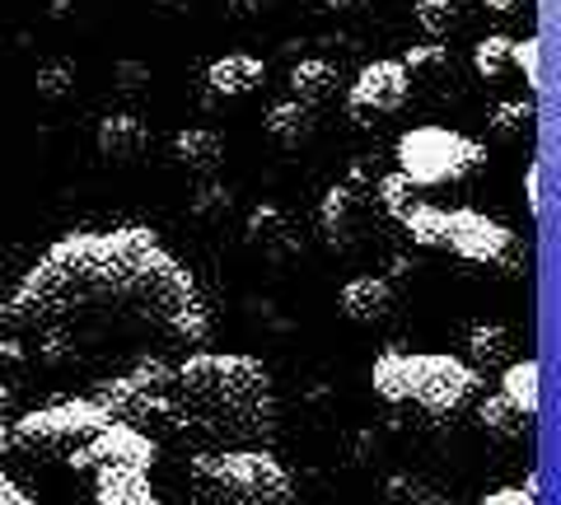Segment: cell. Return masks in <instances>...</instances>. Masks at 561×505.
<instances>
[{
    "label": "cell",
    "instance_id": "6da1fadb",
    "mask_svg": "<svg viewBox=\"0 0 561 505\" xmlns=\"http://www.w3.org/2000/svg\"><path fill=\"white\" fill-rule=\"evenodd\" d=\"M5 323L38 342L51 365L164 360L169 346H202L206 305L192 272L146 225L76 230L24 272Z\"/></svg>",
    "mask_w": 561,
    "mask_h": 505
},
{
    "label": "cell",
    "instance_id": "7a4b0ae2",
    "mask_svg": "<svg viewBox=\"0 0 561 505\" xmlns=\"http://www.w3.org/2000/svg\"><path fill=\"white\" fill-rule=\"evenodd\" d=\"M276 431V385L243 352H187L169 375V435L202 449H257Z\"/></svg>",
    "mask_w": 561,
    "mask_h": 505
},
{
    "label": "cell",
    "instance_id": "3957f363",
    "mask_svg": "<svg viewBox=\"0 0 561 505\" xmlns=\"http://www.w3.org/2000/svg\"><path fill=\"white\" fill-rule=\"evenodd\" d=\"M5 449L33 468L90 478V486L108 473H150L154 455H160L150 435L113 422L94 398H66V403H51L10 422Z\"/></svg>",
    "mask_w": 561,
    "mask_h": 505
},
{
    "label": "cell",
    "instance_id": "277c9868",
    "mask_svg": "<svg viewBox=\"0 0 561 505\" xmlns=\"http://www.w3.org/2000/svg\"><path fill=\"white\" fill-rule=\"evenodd\" d=\"M370 385L383 403L416 408L426 416H454L478 393V370L445 352H383L370 370Z\"/></svg>",
    "mask_w": 561,
    "mask_h": 505
},
{
    "label": "cell",
    "instance_id": "5b68a950",
    "mask_svg": "<svg viewBox=\"0 0 561 505\" xmlns=\"http://www.w3.org/2000/svg\"><path fill=\"white\" fill-rule=\"evenodd\" d=\"M183 478L192 505H295V482L267 449H202Z\"/></svg>",
    "mask_w": 561,
    "mask_h": 505
},
{
    "label": "cell",
    "instance_id": "8992f818",
    "mask_svg": "<svg viewBox=\"0 0 561 505\" xmlns=\"http://www.w3.org/2000/svg\"><path fill=\"white\" fill-rule=\"evenodd\" d=\"M398 225L408 230L412 243H421V249H445V253L459 257V263H472V267L515 263V234L505 230L501 220L472 211V206H454V211H445V206L416 202Z\"/></svg>",
    "mask_w": 561,
    "mask_h": 505
},
{
    "label": "cell",
    "instance_id": "52a82bcc",
    "mask_svg": "<svg viewBox=\"0 0 561 505\" xmlns=\"http://www.w3.org/2000/svg\"><path fill=\"white\" fill-rule=\"evenodd\" d=\"M478 169H482V146L454 127L426 122V127L402 131V141H398V173L412 187H421V193L426 187H445V183H463Z\"/></svg>",
    "mask_w": 561,
    "mask_h": 505
},
{
    "label": "cell",
    "instance_id": "ba28073f",
    "mask_svg": "<svg viewBox=\"0 0 561 505\" xmlns=\"http://www.w3.org/2000/svg\"><path fill=\"white\" fill-rule=\"evenodd\" d=\"M169 375H173L169 360H140L131 370H117L113 379H103L94 403L113 422L154 440V431H169Z\"/></svg>",
    "mask_w": 561,
    "mask_h": 505
},
{
    "label": "cell",
    "instance_id": "9c48e42d",
    "mask_svg": "<svg viewBox=\"0 0 561 505\" xmlns=\"http://www.w3.org/2000/svg\"><path fill=\"white\" fill-rule=\"evenodd\" d=\"M408 94H412V80L402 71V61H370V66H360L356 84L346 90V113L365 127L375 117L398 113L408 103Z\"/></svg>",
    "mask_w": 561,
    "mask_h": 505
},
{
    "label": "cell",
    "instance_id": "30bf717a",
    "mask_svg": "<svg viewBox=\"0 0 561 505\" xmlns=\"http://www.w3.org/2000/svg\"><path fill=\"white\" fill-rule=\"evenodd\" d=\"M243 243H249L253 253L272 257V263H286V257L300 253V230H295V220L280 211V206L262 202L249 211V225H243Z\"/></svg>",
    "mask_w": 561,
    "mask_h": 505
},
{
    "label": "cell",
    "instance_id": "8fae6325",
    "mask_svg": "<svg viewBox=\"0 0 561 505\" xmlns=\"http://www.w3.org/2000/svg\"><path fill=\"white\" fill-rule=\"evenodd\" d=\"M337 309L346 323H383L393 313V286L383 276H351L337 295Z\"/></svg>",
    "mask_w": 561,
    "mask_h": 505
},
{
    "label": "cell",
    "instance_id": "7c38bea8",
    "mask_svg": "<svg viewBox=\"0 0 561 505\" xmlns=\"http://www.w3.org/2000/svg\"><path fill=\"white\" fill-rule=\"evenodd\" d=\"M262 76H267V66L257 57H249V51H225V57L206 66V90H210V99H243L257 90Z\"/></svg>",
    "mask_w": 561,
    "mask_h": 505
},
{
    "label": "cell",
    "instance_id": "4fadbf2b",
    "mask_svg": "<svg viewBox=\"0 0 561 505\" xmlns=\"http://www.w3.org/2000/svg\"><path fill=\"white\" fill-rule=\"evenodd\" d=\"M94 146H99L103 160L127 164L150 146V131H146V122H140L136 113H108L99 122V131H94Z\"/></svg>",
    "mask_w": 561,
    "mask_h": 505
},
{
    "label": "cell",
    "instance_id": "5bb4252c",
    "mask_svg": "<svg viewBox=\"0 0 561 505\" xmlns=\"http://www.w3.org/2000/svg\"><path fill=\"white\" fill-rule=\"evenodd\" d=\"M356 211H360V197L351 183H337L323 193V206H319V230L332 249H351V234H356Z\"/></svg>",
    "mask_w": 561,
    "mask_h": 505
},
{
    "label": "cell",
    "instance_id": "9a60e30c",
    "mask_svg": "<svg viewBox=\"0 0 561 505\" xmlns=\"http://www.w3.org/2000/svg\"><path fill=\"white\" fill-rule=\"evenodd\" d=\"M337 94V66L323 61V57H305V61H295L290 66V99L295 103H323Z\"/></svg>",
    "mask_w": 561,
    "mask_h": 505
},
{
    "label": "cell",
    "instance_id": "2e32d148",
    "mask_svg": "<svg viewBox=\"0 0 561 505\" xmlns=\"http://www.w3.org/2000/svg\"><path fill=\"white\" fill-rule=\"evenodd\" d=\"M267 136L276 146H286V150L305 146L313 136V108H309V103H295V99L272 103V108H267Z\"/></svg>",
    "mask_w": 561,
    "mask_h": 505
},
{
    "label": "cell",
    "instance_id": "e0dca14e",
    "mask_svg": "<svg viewBox=\"0 0 561 505\" xmlns=\"http://www.w3.org/2000/svg\"><path fill=\"white\" fill-rule=\"evenodd\" d=\"M220 154H225V146L210 127H183L179 136H173V160H179L183 169H192V173H210L220 164Z\"/></svg>",
    "mask_w": 561,
    "mask_h": 505
},
{
    "label": "cell",
    "instance_id": "ac0fdd59",
    "mask_svg": "<svg viewBox=\"0 0 561 505\" xmlns=\"http://www.w3.org/2000/svg\"><path fill=\"white\" fill-rule=\"evenodd\" d=\"M90 505H160L150 473H108L94 482Z\"/></svg>",
    "mask_w": 561,
    "mask_h": 505
},
{
    "label": "cell",
    "instance_id": "d6986e66",
    "mask_svg": "<svg viewBox=\"0 0 561 505\" xmlns=\"http://www.w3.org/2000/svg\"><path fill=\"white\" fill-rule=\"evenodd\" d=\"M501 398L524 416V422H534V416H538V360H515V365H505V375H501Z\"/></svg>",
    "mask_w": 561,
    "mask_h": 505
},
{
    "label": "cell",
    "instance_id": "ffe728a7",
    "mask_svg": "<svg viewBox=\"0 0 561 505\" xmlns=\"http://www.w3.org/2000/svg\"><path fill=\"white\" fill-rule=\"evenodd\" d=\"M478 422H482V431L491 435V440H524V431H529V422H524L501 393L486 398V403L478 408Z\"/></svg>",
    "mask_w": 561,
    "mask_h": 505
},
{
    "label": "cell",
    "instance_id": "44dd1931",
    "mask_svg": "<svg viewBox=\"0 0 561 505\" xmlns=\"http://www.w3.org/2000/svg\"><path fill=\"white\" fill-rule=\"evenodd\" d=\"M412 20L431 43H440L454 33V24H459V0H416Z\"/></svg>",
    "mask_w": 561,
    "mask_h": 505
},
{
    "label": "cell",
    "instance_id": "7402d4cb",
    "mask_svg": "<svg viewBox=\"0 0 561 505\" xmlns=\"http://www.w3.org/2000/svg\"><path fill=\"white\" fill-rule=\"evenodd\" d=\"M505 352H511V333H505L501 323L468 328V356H472V365H501Z\"/></svg>",
    "mask_w": 561,
    "mask_h": 505
},
{
    "label": "cell",
    "instance_id": "603a6c76",
    "mask_svg": "<svg viewBox=\"0 0 561 505\" xmlns=\"http://www.w3.org/2000/svg\"><path fill=\"white\" fill-rule=\"evenodd\" d=\"M511 51H515V38H505V33H491V38H482L478 47H472V71H478L482 80L505 76V66H511Z\"/></svg>",
    "mask_w": 561,
    "mask_h": 505
},
{
    "label": "cell",
    "instance_id": "cb8c5ba5",
    "mask_svg": "<svg viewBox=\"0 0 561 505\" xmlns=\"http://www.w3.org/2000/svg\"><path fill=\"white\" fill-rule=\"evenodd\" d=\"M416 202H426V197H421V187H412V183L402 179L398 169H393V173H383V179H379V206H383V216L402 220V216H408Z\"/></svg>",
    "mask_w": 561,
    "mask_h": 505
},
{
    "label": "cell",
    "instance_id": "d4e9b609",
    "mask_svg": "<svg viewBox=\"0 0 561 505\" xmlns=\"http://www.w3.org/2000/svg\"><path fill=\"white\" fill-rule=\"evenodd\" d=\"M449 47L440 43H421V47H408V57H402V71H408V80H435V76H445L449 71Z\"/></svg>",
    "mask_w": 561,
    "mask_h": 505
},
{
    "label": "cell",
    "instance_id": "484cf974",
    "mask_svg": "<svg viewBox=\"0 0 561 505\" xmlns=\"http://www.w3.org/2000/svg\"><path fill=\"white\" fill-rule=\"evenodd\" d=\"M38 99H47V103H61V99H70L76 94V66L70 61H47V66H38Z\"/></svg>",
    "mask_w": 561,
    "mask_h": 505
},
{
    "label": "cell",
    "instance_id": "4316f807",
    "mask_svg": "<svg viewBox=\"0 0 561 505\" xmlns=\"http://www.w3.org/2000/svg\"><path fill=\"white\" fill-rule=\"evenodd\" d=\"M529 122H534V103L529 99H505V103H496L491 108V131L496 136H519V131H529Z\"/></svg>",
    "mask_w": 561,
    "mask_h": 505
},
{
    "label": "cell",
    "instance_id": "83f0119b",
    "mask_svg": "<svg viewBox=\"0 0 561 505\" xmlns=\"http://www.w3.org/2000/svg\"><path fill=\"white\" fill-rule=\"evenodd\" d=\"M389 492H393L398 505H454L449 496L431 492V486H426V482H416V478H393V482H389Z\"/></svg>",
    "mask_w": 561,
    "mask_h": 505
},
{
    "label": "cell",
    "instance_id": "f1b7e54d",
    "mask_svg": "<svg viewBox=\"0 0 561 505\" xmlns=\"http://www.w3.org/2000/svg\"><path fill=\"white\" fill-rule=\"evenodd\" d=\"M511 66H519L524 84L538 90V84H542V47H538V38H519L515 51H511Z\"/></svg>",
    "mask_w": 561,
    "mask_h": 505
},
{
    "label": "cell",
    "instance_id": "f546056e",
    "mask_svg": "<svg viewBox=\"0 0 561 505\" xmlns=\"http://www.w3.org/2000/svg\"><path fill=\"white\" fill-rule=\"evenodd\" d=\"M478 505H538V482H524V486H501V492L482 496Z\"/></svg>",
    "mask_w": 561,
    "mask_h": 505
},
{
    "label": "cell",
    "instance_id": "4dcf8cb0",
    "mask_svg": "<svg viewBox=\"0 0 561 505\" xmlns=\"http://www.w3.org/2000/svg\"><path fill=\"white\" fill-rule=\"evenodd\" d=\"M0 505H38V496H28L24 486L10 478V468H5V455H0Z\"/></svg>",
    "mask_w": 561,
    "mask_h": 505
},
{
    "label": "cell",
    "instance_id": "1f68e13d",
    "mask_svg": "<svg viewBox=\"0 0 561 505\" xmlns=\"http://www.w3.org/2000/svg\"><path fill=\"white\" fill-rule=\"evenodd\" d=\"M192 206H197V211H202V216L230 211V193H220V187H202V193H197V202H192Z\"/></svg>",
    "mask_w": 561,
    "mask_h": 505
},
{
    "label": "cell",
    "instance_id": "d6a6232c",
    "mask_svg": "<svg viewBox=\"0 0 561 505\" xmlns=\"http://www.w3.org/2000/svg\"><path fill=\"white\" fill-rule=\"evenodd\" d=\"M524 197H529V211L542 216V164H529V179H524Z\"/></svg>",
    "mask_w": 561,
    "mask_h": 505
},
{
    "label": "cell",
    "instance_id": "836d02e7",
    "mask_svg": "<svg viewBox=\"0 0 561 505\" xmlns=\"http://www.w3.org/2000/svg\"><path fill=\"white\" fill-rule=\"evenodd\" d=\"M117 80H122V84H117L122 94H136V90H140L136 80H150V71H146V66H136V61H122V66H117Z\"/></svg>",
    "mask_w": 561,
    "mask_h": 505
},
{
    "label": "cell",
    "instance_id": "e575fe53",
    "mask_svg": "<svg viewBox=\"0 0 561 505\" xmlns=\"http://www.w3.org/2000/svg\"><path fill=\"white\" fill-rule=\"evenodd\" d=\"M267 0H225V10L234 14V20H249V14H257Z\"/></svg>",
    "mask_w": 561,
    "mask_h": 505
},
{
    "label": "cell",
    "instance_id": "d590c367",
    "mask_svg": "<svg viewBox=\"0 0 561 505\" xmlns=\"http://www.w3.org/2000/svg\"><path fill=\"white\" fill-rule=\"evenodd\" d=\"M519 5H529V0H486V10H496V14H515Z\"/></svg>",
    "mask_w": 561,
    "mask_h": 505
},
{
    "label": "cell",
    "instance_id": "8d00e7d4",
    "mask_svg": "<svg viewBox=\"0 0 561 505\" xmlns=\"http://www.w3.org/2000/svg\"><path fill=\"white\" fill-rule=\"evenodd\" d=\"M319 10H351V5H360V0H313Z\"/></svg>",
    "mask_w": 561,
    "mask_h": 505
},
{
    "label": "cell",
    "instance_id": "74e56055",
    "mask_svg": "<svg viewBox=\"0 0 561 505\" xmlns=\"http://www.w3.org/2000/svg\"><path fill=\"white\" fill-rule=\"evenodd\" d=\"M5 426H10L5 422V398H0V455H5Z\"/></svg>",
    "mask_w": 561,
    "mask_h": 505
}]
</instances>
